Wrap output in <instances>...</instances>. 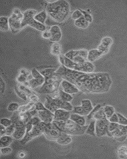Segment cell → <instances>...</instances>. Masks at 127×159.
Here are the masks:
<instances>
[{
	"instance_id": "1",
	"label": "cell",
	"mask_w": 127,
	"mask_h": 159,
	"mask_svg": "<svg viewBox=\"0 0 127 159\" xmlns=\"http://www.w3.org/2000/svg\"><path fill=\"white\" fill-rule=\"evenodd\" d=\"M55 74L75 84L79 91L88 94L106 93L110 91L113 83L108 73L79 72L62 65L57 69Z\"/></svg>"
},
{
	"instance_id": "2",
	"label": "cell",
	"mask_w": 127,
	"mask_h": 159,
	"mask_svg": "<svg viewBox=\"0 0 127 159\" xmlns=\"http://www.w3.org/2000/svg\"><path fill=\"white\" fill-rule=\"evenodd\" d=\"M46 2L45 11L51 19L59 23L67 20L71 11L70 5L67 1H47Z\"/></svg>"
},
{
	"instance_id": "3",
	"label": "cell",
	"mask_w": 127,
	"mask_h": 159,
	"mask_svg": "<svg viewBox=\"0 0 127 159\" xmlns=\"http://www.w3.org/2000/svg\"><path fill=\"white\" fill-rule=\"evenodd\" d=\"M52 122L61 131L71 136L84 135L87 127L86 125L82 126L79 125L70 119L65 121L53 120Z\"/></svg>"
},
{
	"instance_id": "4",
	"label": "cell",
	"mask_w": 127,
	"mask_h": 159,
	"mask_svg": "<svg viewBox=\"0 0 127 159\" xmlns=\"http://www.w3.org/2000/svg\"><path fill=\"white\" fill-rule=\"evenodd\" d=\"M58 59L61 65L69 69L85 73H92L94 71V65L89 61H86L83 63H76L67 58L63 54L60 55L58 57Z\"/></svg>"
},
{
	"instance_id": "5",
	"label": "cell",
	"mask_w": 127,
	"mask_h": 159,
	"mask_svg": "<svg viewBox=\"0 0 127 159\" xmlns=\"http://www.w3.org/2000/svg\"><path fill=\"white\" fill-rule=\"evenodd\" d=\"M57 93L53 94H55L54 96H50V94L46 96L45 102L44 103L45 107L53 113L58 109L72 111L74 108L72 104L69 102H65L60 99L57 95Z\"/></svg>"
},
{
	"instance_id": "6",
	"label": "cell",
	"mask_w": 127,
	"mask_h": 159,
	"mask_svg": "<svg viewBox=\"0 0 127 159\" xmlns=\"http://www.w3.org/2000/svg\"><path fill=\"white\" fill-rule=\"evenodd\" d=\"M62 79L55 74L53 77L46 79L43 84L38 88L37 92L41 94H53L60 89Z\"/></svg>"
},
{
	"instance_id": "7",
	"label": "cell",
	"mask_w": 127,
	"mask_h": 159,
	"mask_svg": "<svg viewBox=\"0 0 127 159\" xmlns=\"http://www.w3.org/2000/svg\"><path fill=\"white\" fill-rule=\"evenodd\" d=\"M37 11L34 9H28L23 12L24 17L21 22L22 29L28 25L41 32H43L47 30L45 25L40 24L34 19V16L37 14Z\"/></svg>"
},
{
	"instance_id": "8",
	"label": "cell",
	"mask_w": 127,
	"mask_h": 159,
	"mask_svg": "<svg viewBox=\"0 0 127 159\" xmlns=\"http://www.w3.org/2000/svg\"><path fill=\"white\" fill-rule=\"evenodd\" d=\"M24 17V14L18 8H15L13 10V12L9 17V27L13 34H16L22 29L21 22Z\"/></svg>"
},
{
	"instance_id": "9",
	"label": "cell",
	"mask_w": 127,
	"mask_h": 159,
	"mask_svg": "<svg viewBox=\"0 0 127 159\" xmlns=\"http://www.w3.org/2000/svg\"><path fill=\"white\" fill-rule=\"evenodd\" d=\"M47 124L43 121H40L38 124L33 126L29 131L26 132L24 138L20 140V143L23 145L28 143L34 138L44 134Z\"/></svg>"
},
{
	"instance_id": "10",
	"label": "cell",
	"mask_w": 127,
	"mask_h": 159,
	"mask_svg": "<svg viewBox=\"0 0 127 159\" xmlns=\"http://www.w3.org/2000/svg\"><path fill=\"white\" fill-rule=\"evenodd\" d=\"M88 51L85 49L72 50L65 54V57L76 63H83L87 61Z\"/></svg>"
},
{
	"instance_id": "11",
	"label": "cell",
	"mask_w": 127,
	"mask_h": 159,
	"mask_svg": "<svg viewBox=\"0 0 127 159\" xmlns=\"http://www.w3.org/2000/svg\"><path fill=\"white\" fill-rule=\"evenodd\" d=\"M109 137L113 138L119 142H123L127 138V125H122L119 124L114 130L110 132Z\"/></svg>"
},
{
	"instance_id": "12",
	"label": "cell",
	"mask_w": 127,
	"mask_h": 159,
	"mask_svg": "<svg viewBox=\"0 0 127 159\" xmlns=\"http://www.w3.org/2000/svg\"><path fill=\"white\" fill-rule=\"evenodd\" d=\"M109 123L107 118L95 120V134L99 137L107 135L108 136V125Z\"/></svg>"
},
{
	"instance_id": "13",
	"label": "cell",
	"mask_w": 127,
	"mask_h": 159,
	"mask_svg": "<svg viewBox=\"0 0 127 159\" xmlns=\"http://www.w3.org/2000/svg\"><path fill=\"white\" fill-rule=\"evenodd\" d=\"M62 133V131L59 130L55 124L52 122L47 124L43 134L48 140L56 141Z\"/></svg>"
},
{
	"instance_id": "14",
	"label": "cell",
	"mask_w": 127,
	"mask_h": 159,
	"mask_svg": "<svg viewBox=\"0 0 127 159\" xmlns=\"http://www.w3.org/2000/svg\"><path fill=\"white\" fill-rule=\"evenodd\" d=\"M13 123L15 125V130L11 136L14 139L21 140L26 133L25 125L19 120Z\"/></svg>"
},
{
	"instance_id": "15",
	"label": "cell",
	"mask_w": 127,
	"mask_h": 159,
	"mask_svg": "<svg viewBox=\"0 0 127 159\" xmlns=\"http://www.w3.org/2000/svg\"><path fill=\"white\" fill-rule=\"evenodd\" d=\"M113 43V40L109 36H105L102 38L97 49L101 51L104 55L106 54L109 51Z\"/></svg>"
},
{
	"instance_id": "16",
	"label": "cell",
	"mask_w": 127,
	"mask_h": 159,
	"mask_svg": "<svg viewBox=\"0 0 127 159\" xmlns=\"http://www.w3.org/2000/svg\"><path fill=\"white\" fill-rule=\"evenodd\" d=\"M60 88L66 93L72 95L76 94L80 92L79 89L75 84L65 79H63L62 80Z\"/></svg>"
},
{
	"instance_id": "17",
	"label": "cell",
	"mask_w": 127,
	"mask_h": 159,
	"mask_svg": "<svg viewBox=\"0 0 127 159\" xmlns=\"http://www.w3.org/2000/svg\"><path fill=\"white\" fill-rule=\"evenodd\" d=\"M49 31L51 34L50 41L53 42H59L61 40L62 37V32L60 26L58 25H53L50 27Z\"/></svg>"
},
{
	"instance_id": "18",
	"label": "cell",
	"mask_w": 127,
	"mask_h": 159,
	"mask_svg": "<svg viewBox=\"0 0 127 159\" xmlns=\"http://www.w3.org/2000/svg\"><path fill=\"white\" fill-rule=\"evenodd\" d=\"M37 116L40 118L41 121L44 122L46 124L52 123L54 120V113L47 109L37 111Z\"/></svg>"
},
{
	"instance_id": "19",
	"label": "cell",
	"mask_w": 127,
	"mask_h": 159,
	"mask_svg": "<svg viewBox=\"0 0 127 159\" xmlns=\"http://www.w3.org/2000/svg\"><path fill=\"white\" fill-rule=\"evenodd\" d=\"M33 78L31 72L25 69H21L16 78V81L20 84H25L28 81Z\"/></svg>"
},
{
	"instance_id": "20",
	"label": "cell",
	"mask_w": 127,
	"mask_h": 159,
	"mask_svg": "<svg viewBox=\"0 0 127 159\" xmlns=\"http://www.w3.org/2000/svg\"><path fill=\"white\" fill-rule=\"evenodd\" d=\"M71 112L64 109H58L54 112V120L56 121H65L70 119Z\"/></svg>"
},
{
	"instance_id": "21",
	"label": "cell",
	"mask_w": 127,
	"mask_h": 159,
	"mask_svg": "<svg viewBox=\"0 0 127 159\" xmlns=\"http://www.w3.org/2000/svg\"><path fill=\"white\" fill-rule=\"evenodd\" d=\"M103 55H104L97 48L92 49L88 51L87 61L93 63V62L100 58Z\"/></svg>"
},
{
	"instance_id": "22",
	"label": "cell",
	"mask_w": 127,
	"mask_h": 159,
	"mask_svg": "<svg viewBox=\"0 0 127 159\" xmlns=\"http://www.w3.org/2000/svg\"><path fill=\"white\" fill-rule=\"evenodd\" d=\"M72 141V137L71 135L62 132L60 136L56 140L58 144L61 145H67L68 144L71 143Z\"/></svg>"
},
{
	"instance_id": "23",
	"label": "cell",
	"mask_w": 127,
	"mask_h": 159,
	"mask_svg": "<svg viewBox=\"0 0 127 159\" xmlns=\"http://www.w3.org/2000/svg\"><path fill=\"white\" fill-rule=\"evenodd\" d=\"M70 119L79 125L82 126L85 125L86 119L84 116L72 113L71 114Z\"/></svg>"
},
{
	"instance_id": "24",
	"label": "cell",
	"mask_w": 127,
	"mask_h": 159,
	"mask_svg": "<svg viewBox=\"0 0 127 159\" xmlns=\"http://www.w3.org/2000/svg\"><path fill=\"white\" fill-rule=\"evenodd\" d=\"M14 138L12 136L5 134L0 137V148L4 147L10 146L13 143Z\"/></svg>"
},
{
	"instance_id": "25",
	"label": "cell",
	"mask_w": 127,
	"mask_h": 159,
	"mask_svg": "<svg viewBox=\"0 0 127 159\" xmlns=\"http://www.w3.org/2000/svg\"><path fill=\"white\" fill-rule=\"evenodd\" d=\"M48 16L46 11L43 10L40 12H37V14L34 16V19L40 24L45 25L46 20L47 19Z\"/></svg>"
},
{
	"instance_id": "26",
	"label": "cell",
	"mask_w": 127,
	"mask_h": 159,
	"mask_svg": "<svg viewBox=\"0 0 127 159\" xmlns=\"http://www.w3.org/2000/svg\"><path fill=\"white\" fill-rule=\"evenodd\" d=\"M18 113V119L19 121L26 125L30 121L33 117L30 111L26 112H19Z\"/></svg>"
},
{
	"instance_id": "27",
	"label": "cell",
	"mask_w": 127,
	"mask_h": 159,
	"mask_svg": "<svg viewBox=\"0 0 127 159\" xmlns=\"http://www.w3.org/2000/svg\"><path fill=\"white\" fill-rule=\"evenodd\" d=\"M57 95L60 99H62V101H65V102H70L73 99V97L72 94L66 93L63 91L60 88L57 93Z\"/></svg>"
},
{
	"instance_id": "28",
	"label": "cell",
	"mask_w": 127,
	"mask_h": 159,
	"mask_svg": "<svg viewBox=\"0 0 127 159\" xmlns=\"http://www.w3.org/2000/svg\"><path fill=\"white\" fill-rule=\"evenodd\" d=\"M62 51V47L61 45L59 42H53L51 45L50 48V52L54 56H60Z\"/></svg>"
},
{
	"instance_id": "29",
	"label": "cell",
	"mask_w": 127,
	"mask_h": 159,
	"mask_svg": "<svg viewBox=\"0 0 127 159\" xmlns=\"http://www.w3.org/2000/svg\"><path fill=\"white\" fill-rule=\"evenodd\" d=\"M57 69L54 68H46L39 71L41 75L44 77L45 79L53 77L55 74Z\"/></svg>"
},
{
	"instance_id": "30",
	"label": "cell",
	"mask_w": 127,
	"mask_h": 159,
	"mask_svg": "<svg viewBox=\"0 0 127 159\" xmlns=\"http://www.w3.org/2000/svg\"><path fill=\"white\" fill-rule=\"evenodd\" d=\"M9 17L6 16H0V31L7 32L10 30Z\"/></svg>"
},
{
	"instance_id": "31",
	"label": "cell",
	"mask_w": 127,
	"mask_h": 159,
	"mask_svg": "<svg viewBox=\"0 0 127 159\" xmlns=\"http://www.w3.org/2000/svg\"><path fill=\"white\" fill-rule=\"evenodd\" d=\"M90 23H89L86 20H85L83 16L78 20L74 21V25L79 29H87L90 25Z\"/></svg>"
},
{
	"instance_id": "32",
	"label": "cell",
	"mask_w": 127,
	"mask_h": 159,
	"mask_svg": "<svg viewBox=\"0 0 127 159\" xmlns=\"http://www.w3.org/2000/svg\"><path fill=\"white\" fill-rule=\"evenodd\" d=\"M35 103L33 102H29L27 104L20 106L19 108V112H26L31 111L35 109Z\"/></svg>"
},
{
	"instance_id": "33",
	"label": "cell",
	"mask_w": 127,
	"mask_h": 159,
	"mask_svg": "<svg viewBox=\"0 0 127 159\" xmlns=\"http://www.w3.org/2000/svg\"><path fill=\"white\" fill-rule=\"evenodd\" d=\"M81 106L87 113V115L94 108L91 101L89 99H82L81 101Z\"/></svg>"
},
{
	"instance_id": "34",
	"label": "cell",
	"mask_w": 127,
	"mask_h": 159,
	"mask_svg": "<svg viewBox=\"0 0 127 159\" xmlns=\"http://www.w3.org/2000/svg\"><path fill=\"white\" fill-rule=\"evenodd\" d=\"M85 134L91 136H95V120L92 119V120L90 122L89 125H87Z\"/></svg>"
},
{
	"instance_id": "35",
	"label": "cell",
	"mask_w": 127,
	"mask_h": 159,
	"mask_svg": "<svg viewBox=\"0 0 127 159\" xmlns=\"http://www.w3.org/2000/svg\"><path fill=\"white\" fill-rule=\"evenodd\" d=\"M104 112L106 116V118L108 119L110 117L112 116L114 113H115V109L113 106L106 105L103 107Z\"/></svg>"
},
{
	"instance_id": "36",
	"label": "cell",
	"mask_w": 127,
	"mask_h": 159,
	"mask_svg": "<svg viewBox=\"0 0 127 159\" xmlns=\"http://www.w3.org/2000/svg\"><path fill=\"white\" fill-rule=\"evenodd\" d=\"M106 118V117L105 114L104 112L103 108V107H102L94 114L92 119H94L95 120H101V119Z\"/></svg>"
},
{
	"instance_id": "37",
	"label": "cell",
	"mask_w": 127,
	"mask_h": 159,
	"mask_svg": "<svg viewBox=\"0 0 127 159\" xmlns=\"http://www.w3.org/2000/svg\"><path fill=\"white\" fill-rule=\"evenodd\" d=\"M20 105L18 102H11L9 103L7 107V110L8 111L14 112L19 111V108L20 107Z\"/></svg>"
},
{
	"instance_id": "38",
	"label": "cell",
	"mask_w": 127,
	"mask_h": 159,
	"mask_svg": "<svg viewBox=\"0 0 127 159\" xmlns=\"http://www.w3.org/2000/svg\"><path fill=\"white\" fill-rule=\"evenodd\" d=\"M72 112V113L79 114V115L84 116H87V113L84 110V108H82L81 106L74 107Z\"/></svg>"
},
{
	"instance_id": "39",
	"label": "cell",
	"mask_w": 127,
	"mask_h": 159,
	"mask_svg": "<svg viewBox=\"0 0 127 159\" xmlns=\"http://www.w3.org/2000/svg\"><path fill=\"white\" fill-rule=\"evenodd\" d=\"M17 87L19 88V89L24 92L28 96V98L29 96H30V94H32L33 93L32 89H30L28 86H25L24 84H19V85Z\"/></svg>"
},
{
	"instance_id": "40",
	"label": "cell",
	"mask_w": 127,
	"mask_h": 159,
	"mask_svg": "<svg viewBox=\"0 0 127 159\" xmlns=\"http://www.w3.org/2000/svg\"><path fill=\"white\" fill-rule=\"evenodd\" d=\"M15 93L17 94V96L20 98L23 99V101H28V96L24 92L21 91L20 89H19L18 87H16L15 88Z\"/></svg>"
},
{
	"instance_id": "41",
	"label": "cell",
	"mask_w": 127,
	"mask_h": 159,
	"mask_svg": "<svg viewBox=\"0 0 127 159\" xmlns=\"http://www.w3.org/2000/svg\"><path fill=\"white\" fill-rule=\"evenodd\" d=\"M13 152V149L10 146L4 147L0 148V153L2 155L7 156Z\"/></svg>"
},
{
	"instance_id": "42",
	"label": "cell",
	"mask_w": 127,
	"mask_h": 159,
	"mask_svg": "<svg viewBox=\"0 0 127 159\" xmlns=\"http://www.w3.org/2000/svg\"><path fill=\"white\" fill-rule=\"evenodd\" d=\"M102 107V106L101 104H99L96 105V106L92 109V111H90V112L86 116H87V119H88V120H92V118H93L94 114L95 113V112H96L100 108H101Z\"/></svg>"
},
{
	"instance_id": "43",
	"label": "cell",
	"mask_w": 127,
	"mask_h": 159,
	"mask_svg": "<svg viewBox=\"0 0 127 159\" xmlns=\"http://www.w3.org/2000/svg\"><path fill=\"white\" fill-rule=\"evenodd\" d=\"M13 121L11 119L8 118H3L0 119V124L5 127H8L13 124Z\"/></svg>"
},
{
	"instance_id": "44",
	"label": "cell",
	"mask_w": 127,
	"mask_h": 159,
	"mask_svg": "<svg viewBox=\"0 0 127 159\" xmlns=\"http://www.w3.org/2000/svg\"><path fill=\"white\" fill-rule=\"evenodd\" d=\"M80 10L82 13V16L85 18V20H86V21L90 24L93 21V17H92L91 14H90L87 11H84V10H81V9Z\"/></svg>"
},
{
	"instance_id": "45",
	"label": "cell",
	"mask_w": 127,
	"mask_h": 159,
	"mask_svg": "<svg viewBox=\"0 0 127 159\" xmlns=\"http://www.w3.org/2000/svg\"><path fill=\"white\" fill-rule=\"evenodd\" d=\"M82 14L80 9L75 10L72 12V14L71 15L72 19L74 20V21L78 20V19H80V18L82 17Z\"/></svg>"
},
{
	"instance_id": "46",
	"label": "cell",
	"mask_w": 127,
	"mask_h": 159,
	"mask_svg": "<svg viewBox=\"0 0 127 159\" xmlns=\"http://www.w3.org/2000/svg\"><path fill=\"white\" fill-rule=\"evenodd\" d=\"M117 114L118 117V123L122 125H127V118L121 113H117Z\"/></svg>"
},
{
	"instance_id": "47",
	"label": "cell",
	"mask_w": 127,
	"mask_h": 159,
	"mask_svg": "<svg viewBox=\"0 0 127 159\" xmlns=\"http://www.w3.org/2000/svg\"><path fill=\"white\" fill-rule=\"evenodd\" d=\"M15 130V125L14 123H13L10 126L6 128V134L11 136Z\"/></svg>"
},
{
	"instance_id": "48",
	"label": "cell",
	"mask_w": 127,
	"mask_h": 159,
	"mask_svg": "<svg viewBox=\"0 0 127 159\" xmlns=\"http://www.w3.org/2000/svg\"><path fill=\"white\" fill-rule=\"evenodd\" d=\"M35 109L37 111H43L47 108L45 107L43 103L39 101L35 103Z\"/></svg>"
},
{
	"instance_id": "49",
	"label": "cell",
	"mask_w": 127,
	"mask_h": 159,
	"mask_svg": "<svg viewBox=\"0 0 127 159\" xmlns=\"http://www.w3.org/2000/svg\"><path fill=\"white\" fill-rule=\"evenodd\" d=\"M28 99H29L30 102L36 103V102H39V98L38 96L34 92H33L32 94H30V96H29Z\"/></svg>"
},
{
	"instance_id": "50",
	"label": "cell",
	"mask_w": 127,
	"mask_h": 159,
	"mask_svg": "<svg viewBox=\"0 0 127 159\" xmlns=\"http://www.w3.org/2000/svg\"><path fill=\"white\" fill-rule=\"evenodd\" d=\"M40 121H41V120L40 118H39L37 116L32 117L29 121L30 123L33 124V126L36 125L37 124H38Z\"/></svg>"
},
{
	"instance_id": "51",
	"label": "cell",
	"mask_w": 127,
	"mask_h": 159,
	"mask_svg": "<svg viewBox=\"0 0 127 159\" xmlns=\"http://www.w3.org/2000/svg\"><path fill=\"white\" fill-rule=\"evenodd\" d=\"M108 121L109 122L112 123H117L118 122V117L117 116V113H114L112 116L108 118Z\"/></svg>"
},
{
	"instance_id": "52",
	"label": "cell",
	"mask_w": 127,
	"mask_h": 159,
	"mask_svg": "<svg viewBox=\"0 0 127 159\" xmlns=\"http://www.w3.org/2000/svg\"><path fill=\"white\" fill-rule=\"evenodd\" d=\"M41 36H42V37L44 39L50 40V39H51V34L50 31H49V30H46L45 31H44L43 32H42Z\"/></svg>"
},
{
	"instance_id": "53",
	"label": "cell",
	"mask_w": 127,
	"mask_h": 159,
	"mask_svg": "<svg viewBox=\"0 0 127 159\" xmlns=\"http://www.w3.org/2000/svg\"><path fill=\"white\" fill-rule=\"evenodd\" d=\"M119 124L117 123H112V122H109L108 125V131L109 134L110 132L113 131L115 129L117 128ZM109 136V135H108Z\"/></svg>"
},
{
	"instance_id": "54",
	"label": "cell",
	"mask_w": 127,
	"mask_h": 159,
	"mask_svg": "<svg viewBox=\"0 0 127 159\" xmlns=\"http://www.w3.org/2000/svg\"><path fill=\"white\" fill-rule=\"evenodd\" d=\"M119 155L127 156V147L122 146L118 151Z\"/></svg>"
},
{
	"instance_id": "55",
	"label": "cell",
	"mask_w": 127,
	"mask_h": 159,
	"mask_svg": "<svg viewBox=\"0 0 127 159\" xmlns=\"http://www.w3.org/2000/svg\"><path fill=\"white\" fill-rule=\"evenodd\" d=\"M6 134V127L0 124V135H4Z\"/></svg>"
},
{
	"instance_id": "56",
	"label": "cell",
	"mask_w": 127,
	"mask_h": 159,
	"mask_svg": "<svg viewBox=\"0 0 127 159\" xmlns=\"http://www.w3.org/2000/svg\"><path fill=\"white\" fill-rule=\"evenodd\" d=\"M18 155H19V158H23L25 157L26 154H25V152H20Z\"/></svg>"
},
{
	"instance_id": "57",
	"label": "cell",
	"mask_w": 127,
	"mask_h": 159,
	"mask_svg": "<svg viewBox=\"0 0 127 159\" xmlns=\"http://www.w3.org/2000/svg\"><path fill=\"white\" fill-rule=\"evenodd\" d=\"M126 141H127V139H126Z\"/></svg>"
}]
</instances>
